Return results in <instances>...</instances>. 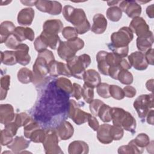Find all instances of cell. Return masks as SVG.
I'll return each mask as SVG.
<instances>
[{"instance_id": "cell-20", "label": "cell", "mask_w": 154, "mask_h": 154, "mask_svg": "<svg viewBox=\"0 0 154 154\" xmlns=\"http://www.w3.org/2000/svg\"><path fill=\"white\" fill-rule=\"evenodd\" d=\"M34 14L35 11L32 8H24L18 13L17 17V23L23 26L31 25L33 21Z\"/></svg>"}, {"instance_id": "cell-4", "label": "cell", "mask_w": 154, "mask_h": 154, "mask_svg": "<svg viewBox=\"0 0 154 154\" xmlns=\"http://www.w3.org/2000/svg\"><path fill=\"white\" fill-rule=\"evenodd\" d=\"M49 63L43 58L37 56L33 66L32 83L36 87H40L45 84L48 80L47 75L49 74Z\"/></svg>"}, {"instance_id": "cell-29", "label": "cell", "mask_w": 154, "mask_h": 154, "mask_svg": "<svg viewBox=\"0 0 154 154\" xmlns=\"http://www.w3.org/2000/svg\"><path fill=\"white\" fill-rule=\"evenodd\" d=\"M40 36L43 39L48 47L54 50L58 48L61 42L60 38L58 34H51L42 31Z\"/></svg>"}, {"instance_id": "cell-63", "label": "cell", "mask_w": 154, "mask_h": 154, "mask_svg": "<svg viewBox=\"0 0 154 154\" xmlns=\"http://www.w3.org/2000/svg\"><path fill=\"white\" fill-rule=\"evenodd\" d=\"M120 1H108L107 4H108V5L111 7V6L116 5L117 4L120 3Z\"/></svg>"}, {"instance_id": "cell-9", "label": "cell", "mask_w": 154, "mask_h": 154, "mask_svg": "<svg viewBox=\"0 0 154 154\" xmlns=\"http://www.w3.org/2000/svg\"><path fill=\"white\" fill-rule=\"evenodd\" d=\"M129 28L137 35V37L145 36L151 32L146 20L140 16L133 18L129 23Z\"/></svg>"}, {"instance_id": "cell-46", "label": "cell", "mask_w": 154, "mask_h": 154, "mask_svg": "<svg viewBox=\"0 0 154 154\" xmlns=\"http://www.w3.org/2000/svg\"><path fill=\"white\" fill-rule=\"evenodd\" d=\"M40 128L39 125L32 119L23 126V134L26 138H29L32 132L37 129Z\"/></svg>"}, {"instance_id": "cell-42", "label": "cell", "mask_w": 154, "mask_h": 154, "mask_svg": "<svg viewBox=\"0 0 154 154\" xmlns=\"http://www.w3.org/2000/svg\"><path fill=\"white\" fill-rule=\"evenodd\" d=\"M110 96L116 100H122L125 97L123 89L116 85H109Z\"/></svg>"}, {"instance_id": "cell-58", "label": "cell", "mask_w": 154, "mask_h": 154, "mask_svg": "<svg viewBox=\"0 0 154 154\" xmlns=\"http://www.w3.org/2000/svg\"><path fill=\"white\" fill-rule=\"evenodd\" d=\"M153 52H154V51H153V49L151 48L149 50H147L145 54H144V57H145V58H146V60L147 63L149 65H152L153 66L154 63H153Z\"/></svg>"}, {"instance_id": "cell-31", "label": "cell", "mask_w": 154, "mask_h": 154, "mask_svg": "<svg viewBox=\"0 0 154 154\" xmlns=\"http://www.w3.org/2000/svg\"><path fill=\"white\" fill-rule=\"evenodd\" d=\"M17 76L18 81L22 84H29L32 82L33 72L26 67H22L18 71Z\"/></svg>"}, {"instance_id": "cell-15", "label": "cell", "mask_w": 154, "mask_h": 154, "mask_svg": "<svg viewBox=\"0 0 154 154\" xmlns=\"http://www.w3.org/2000/svg\"><path fill=\"white\" fill-rule=\"evenodd\" d=\"M30 141H31L26 140L22 136H16L13 138L11 143L7 146V147L10 149L13 153H22L23 150L29 147Z\"/></svg>"}, {"instance_id": "cell-14", "label": "cell", "mask_w": 154, "mask_h": 154, "mask_svg": "<svg viewBox=\"0 0 154 154\" xmlns=\"http://www.w3.org/2000/svg\"><path fill=\"white\" fill-rule=\"evenodd\" d=\"M16 114L14 108L11 104L5 103L0 105V122L4 125L13 122Z\"/></svg>"}, {"instance_id": "cell-48", "label": "cell", "mask_w": 154, "mask_h": 154, "mask_svg": "<svg viewBox=\"0 0 154 154\" xmlns=\"http://www.w3.org/2000/svg\"><path fill=\"white\" fill-rule=\"evenodd\" d=\"M104 103L103 101L99 99H93L89 104V108L90 111H91V114L94 116H97L98 112L99 111L100 108L101 106Z\"/></svg>"}, {"instance_id": "cell-12", "label": "cell", "mask_w": 154, "mask_h": 154, "mask_svg": "<svg viewBox=\"0 0 154 154\" xmlns=\"http://www.w3.org/2000/svg\"><path fill=\"white\" fill-rule=\"evenodd\" d=\"M49 74L51 76L57 77L63 75L67 77L72 76L67 64L57 61H52L48 64Z\"/></svg>"}, {"instance_id": "cell-54", "label": "cell", "mask_w": 154, "mask_h": 154, "mask_svg": "<svg viewBox=\"0 0 154 154\" xmlns=\"http://www.w3.org/2000/svg\"><path fill=\"white\" fill-rule=\"evenodd\" d=\"M87 122H88L89 126L94 131H97V130L98 129L100 125H99V123L98 120H97V119L94 116L90 114Z\"/></svg>"}, {"instance_id": "cell-10", "label": "cell", "mask_w": 154, "mask_h": 154, "mask_svg": "<svg viewBox=\"0 0 154 154\" xmlns=\"http://www.w3.org/2000/svg\"><path fill=\"white\" fill-rule=\"evenodd\" d=\"M122 12L131 18L140 16L141 13V7L135 1H122L119 7Z\"/></svg>"}, {"instance_id": "cell-47", "label": "cell", "mask_w": 154, "mask_h": 154, "mask_svg": "<svg viewBox=\"0 0 154 154\" xmlns=\"http://www.w3.org/2000/svg\"><path fill=\"white\" fill-rule=\"evenodd\" d=\"M62 35L67 40H70L78 37V32L75 28L72 26H66L61 31Z\"/></svg>"}, {"instance_id": "cell-23", "label": "cell", "mask_w": 154, "mask_h": 154, "mask_svg": "<svg viewBox=\"0 0 154 154\" xmlns=\"http://www.w3.org/2000/svg\"><path fill=\"white\" fill-rule=\"evenodd\" d=\"M88 152V145L84 141H73L68 146V153L69 154H87Z\"/></svg>"}, {"instance_id": "cell-5", "label": "cell", "mask_w": 154, "mask_h": 154, "mask_svg": "<svg viewBox=\"0 0 154 154\" xmlns=\"http://www.w3.org/2000/svg\"><path fill=\"white\" fill-rule=\"evenodd\" d=\"M134 109L136 110L138 117L145 119L148 112L153 108V94H141L137 97L133 103Z\"/></svg>"}, {"instance_id": "cell-21", "label": "cell", "mask_w": 154, "mask_h": 154, "mask_svg": "<svg viewBox=\"0 0 154 154\" xmlns=\"http://www.w3.org/2000/svg\"><path fill=\"white\" fill-rule=\"evenodd\" d=\"M63 29V22L60 19H49L43 25V31L51 34H58Z\"/></svg>"}, {"instance_id": "cell-18", "label": "cell", "mask_w": 154, "mask_h": 154, "mask_svg": "<svg viewBox=\"0 0 154 154\" xmlns=\"http://www.w3.org/2000/svg\"><path fill=\"white\" fill-rule=\"evenodd\" d=\"M61 140H67L70 138L74 133V128L68 121L62 122L55 130Z\"/></svg>"}, {"instance_id": "cell-40", "label": "cell", "mask_w": 154, "mask_h": 154, "mask_svg": "<svg viewBox=\"0 0 154 154\" xmlns=\"http://www.w3.org/2000/svg\"><path fill=\"white\" fill-rule=\"evenodd\" d=\"M46 135V131L38 128L32 132L29 139L35 143H42L45 139Z\"/></svg>"}, {"instance_id": "cell-55", "label": "cell", "mask_w": 154, "mask_h": 154, "mask_svg": "<svg viewBox=\"0 0 154 154\" xmlns=\"http://www.w3.org/2000/svg\"><path fill=\"white\" fill-rule=\"evenodd\" d=\"M123 90L125 93V96L127 97L128 98L134 97L136 95V93H137L136 89L131 85L125 86L123 88Z\"/></svg>"}, {"instance_id": "cell-51", "label": "cell", "mask_w": 154, "mask_h": 154, "mask_svg": "<svg viewBox=\"0 0 154 154\" xmlns=\"http://www.w3.org/2000/svg\"><path fill=\"white\" fill-rule=\"evenodd\" d=\"M34 46L35 49L38 52H40L44 50L47 49L48 46L43 40V39L39 35L38 36L34 42Z\"/></svg>"}, {"instance_id": "cell-1", "label": "cell", "mask_w": 154, "mask_h": 154, "mask_svg": "<svg viewBox=\"0 0 154 154\" xmlns=\"http://www.w3.org/2000/svg\"><path fill=\"white\" fill-rule=\"evenodd\" d=\"M62 13L66 20L74 26L78 34H84L91 29L90 23L83 9L66 5L63 8Z\"/></svg>"}, {"instance_id": "cell-52", "label": "cell", "mask_w": 154, "mask_h": 154, "mask_svg": "<svg viewBox=\"0 0 154 154\" xmlns=\"http://www.w3.org/2000/svg\"><path fill=\"white\" fill-rule=\"evenodd\" d=\"M82 87L79 84L73 83L71 93L72 97H75L76 100H79L82 97Z\"/></svg>"}, {"instance_id": "cell-3", "label": "cell", "mask_w": 154, "mask_h": 154, "mask_svg": "<svg viewBox=\"0 0 154 154\" xmlns=\"http://www.w3.org/2000/svg\"><path fill=\"white\" fill-rule=\"evenodd\" d=\"M134 38V33L128 26H123L111 35V43L107 46L111 49H122L129 47Z\"/></svg>"}, {"instance_id": "cell-38", "label": "cell", "mask_w": 154, "mask_h": 154, "mask_svg": "<svg viewBox=\"0 0 154 154\" xmlns=\"http://www.w3.org/2000/svg\"><path fill=\"white\" fill-rule=\"evenodd\" d=\"M111 108L109 105L103 103L99 109L97 116L104 123H108L111 121V117L110 114Z\"/></svg>"}, {"instance_id": "cell-37", "label": "cell", "mask_w": 154, "mask_h": 154, "mask_svg": "<svg viewBox=\"0 0 154 154\" xmlns=\"http://www.w3.org/2000/svg\"><path fill=\"white\" fill-rule=\"evenodd\" d=\"M10 76L5 75L1 78L0 87H1V100H4L7 94V92L10 88Z\"/></svg>"}, {"instance_id": "cell-33", "label": "cell", "mask_w": 154, "mask_h": 154, "mask_svg": "<svg viewBox=\"0 0 154 154\" xmlns=\"http://www.w3.org/2000/svg\"><path fill=\"white\" fill-rule=\"evenodd\" d=\"M117 152L119 154H140L143 152V151L135 145L132 140L130 141L128 145L119 147Z\"/></svg>"}, {"instance_id": "cell-53", "label": "cell", "mask_w": 154, "mask_h": 154, "mask_svg": "<svg viewBox=\"0 0 154 154\" xmlns=\"http://www.w3.org/2000/svg\"><path fill=\"white\" fill-rule=\"evenodd\" d=\"M37 56L41 57L44 59H45L49 64L52 61L55 60V57L52 52L48 49H46L40 52H38Z\"/></svg>"}, {"instance_id": "cell-41", "label": "cell", "mask_w": 154, "mask_h": 154, "mask_svg": "<svg viewBox=\"0 0 154 154\" xmlns=\"http://www.w3.org/2000/svg\"><path fill=\"white\" fill-rule=\"evenodd\" d=\"M109 134L113 140L118 141L123 138L124 135V129L120 126L113 125L112 126H111Z\"/></svg>"}, {"instance_id": "cell-28", "label": "cell", "mask_w": 154, "mask_h": 154, "mask_svg": "<svg viewBox=\"0 0 154 154\" xmlns=\"http://www.w3.org/2000/svg\"><path fill=\"white\" fill-rule=\"evenodd\" d=\"M121 126L126 131L130 132L132 134L135 133L137 122L133 116L128 111L126 112L125 116L122 122Z\"/></svg>"}, {"instance_id": "cell-6", "label": "cell", "mask_w": 154, "mask_h": 154, "mask_svg": "<svg viewBox=\"0 0 154 154\" xmlns=\"http://www.w3.org/2000/svg\"><path fill=\"white\" fill-rule=\"evenodd\" d=\"M60 138L55 130L49 129L46 131L45 139L43 146L45 153L47 154H62L63 152L58 146Z\"/></svg>"}, {"instance_id": "cell-22", "label": "cell", "mask_w": 154, "mask_h": 154, "mask_svg": "<svg viewBox=\"0 0 154 154\" xmlns=\"http://www.w3.org/2000/svg\"><path fill=\"white\" fill-rule=\"evenodd\" d=\"M13 34L20 43L25 40H28L31 42L34 40V32L32 28L29 27H16Z\"/></svg>"}, {"instance_id": "cell-13", "label": "cell", "mask_w": 154, "mask_h": 154, "mask_svg": "<svg viewBox=\"0 0 154 154\" xmlns=\"http://www.w3.org/2000/svg\"><path fill=\"white\" fill-rule=\"evenodd\" d=\"M29 48L25 43L19 44L15 49L17 63L22 66H26L31 61V57L29 55Z\"/></svg>"}, {"instance_id": "cell-57", "label": "cell", "mask_w": 154, "mask_h": 154, "mask_svg": "<svg viewBox=\"0 0 154 154\" xmlns=\"http://www.w3.org/2000/svg\"><path fill=\"white\" fill-rule=\"evenodd\" d=\"M120 68L119 66H111L108 69V75L112 79L117 80Z\"/></svg>"}, {"instance_id": "cell-43", "label": "cell", "mask_w": 154, "mask_h": 154, "mask_svg": "<svg viewBox=\"0 0 154 154\" xmlns=\"http://www.w3.org/2000/svg\"><path fill=\"white\" fill-rule=\"evenodd\" d=\"M32 120V118L26 112H20L16 114V117L14 119V122L18 126L19 128L22 126H24L26 125L29 122Z\"/></svg>"}, {"instance_id": "cell-56", "label": "cell", "mask_w": 154, "mask_h": 154, "mask_svg": "<svg viewBox=\"0 0 154 154\" xmlns=\"http://www.w3.org/2000/svg\"><path fill=\"white\" fill-rule=\"evenodd\" d=\"M19 127L16 123L14 122H11L5 125V129H6L9 133H10L13 137L16 135Z\"/></svg>"}, {"instance_id": "cell-44", "label": "cell", "mask_w": 154, "mask_h": 154, "mask_svg": "<svg viewBox=\"0 0 154 154\" xmlns=\"http://www.w3.org/2000/svg\"><path fill=\"white\" fill-rule=\"evenodd\" d=\"M82 97L87 103H90L94 99V88L84 84L82 90Z\"/></svg>"}, {"instance_id": "cell-49", "label": "cell", "mask_w": 154, "mask_h": 154, "mask_svg": "<svg viewBox=\"0 0 154 154\" xmlns=\"http://www.w3.org/2000/svg\"><path fill=\"white\" fill-rule=\"evenodd\" d=\"M1 146H7L13 140V136L6 129H2L1 131Z\"/></svg>"}, {"instance_id": "cell-11", "label": "cell", "mask_w": 154, "mask_h": 154, "mask_svg": "<svg viewBox=\"0 0 154 154\" xmlns=\"http://www.w3.org/2000/svg\"><path fill=\"white\" fill-rule=\"evenodd\" d=\"M128 60L131 67L137 70H144L149 66L146 60L144 53L140 51L132 52L128 56Z\"/></svg>"}, {"instance_id": "cell-24", "label": "cell", "mask_w": 154, "mask_h": 154, "mask_svg": "<svg viewBox=\"0 0 154 154\" xmlns=\"http://www.w3.org/2000/svg\"><path fill=\"white\" fill-rule=\"evenodd\" d=\"M111 126V125L106 123H104L99 126L97 130V138L100 143L108 144L112 142L113 140L109 134Z\"/></svg>"}, {"instance_id": "cell-36", "label": "cell", "mask_w": 154, "mask_h": 154, "mask_svg": "<svg viewBox=\"0 0 154 154\" xmlns=\"http://www.w3.org/2000/svg\"><path fill=\"white\" fill-rule=\"evenodd\" d=\"M133 143L137 146L140 150L144 151V148L150 143V140L149 137L144 133L139 134L135 139L132 140Z\"/></svg>"}, {"instance_id": "cell-59", "label": "cell", "mask_w": 154, "mask_h": 154, "mask_svg": "<svg viewBox=\"0 0 154 154\" xmlns=\"http://www.w3.org/2000/svg\"><path fill=\"white\" fill-rule=\"evenodd\" d=\"M153 116H154V110L151 109L147 113L146 116L147 123L150 125H153Z\"/></svg>"}, {"instance_id": "cell-39", "label": "cell", "mask_w": 154, "mask_h": 154, "mask_svg": "<svg viewBox=\"0 0 154 154\" xmlns=\"http://www.w3.org/2000/svg\"><path fill=\"white\" fill-rule=\"evenodd\" d=\"M117 79L123 84L130 85L133 82L134 77L132 74L128 70H120L118 74Z\"/></svg>"}, {"instance_id": "cell-30", "label": "cell", "mask_w": 154, "mask_h": 154, "mask_svg": "<svg viewBox=\"0 0 154 154\" xmlns=\"http://www.w3.org/2000/svg\"><path fill=\"white\" fill-rule=\"evenodd\" d=\"M126 111L122 108L112 107L110 109V114L111 117V120L113 125H119L121 126L122 122L125 116Z\"/></svg>"}, {"instance_id": "cell-62", "label": "cell", "mask_w": 154, "mask_h": 154, "mask_svg": "<svg viewBox=\"0 0 154 154\" xmlns=\"http://www.w3.org/2000/svg\"><path fill=\"white\" fill-rule=\"evenodd\" d=\"M23 4H24L25 5H27V6H32V5H35L36 1H20Z\"/></svg>"}, {"instance_id": "cell-8", "label": "cell", "mask_w": 154, "mask_h": 154, "mask_svg": "<svg viewBox=\"0 0 154 154\" xmlns=\"http://www.w3.org/2000/svg\"><path fill=\"white\" fill-rule=\"evenodd\" d=\"M35 6L39 11L51 15H58L63 10L61 4L56 1H36Z\"/></svg>"}, {"instance_id": "cell-7", "label": "cell", "mask_w": 154, "mask_h": 154, "mask_svg": "<svg viewBox=\"0 0 154 154\" xmlns=\"http://www.w3.org/2000/svg\"><path fill=\"white\" fill-rule=\"evenodd\" d=\"M90 113L81 109L75 100L70 99L69 102L68 116L77 125H81L86 123L88 120Z\"/></svg>"}, {"instance_id": "cell-2", "label": "cell", "mask_w": 154, "mask_h": 154, "mask_svg": "<svg viewBox=\"0 0 154 154\" xmlns=\"http://www.w3.org/2000/svg\"><path fill=\"white\" fill-rule=\"evenodd\" d=\"M66 62L71 75L76 79H82L86 68L90 66L91 61L89 55L84 54L79 56L75 55Z\"/></svg>"}, {"instance_id": "cell-34", "label": "cell", "mask_w": 154, "mask_h": 154, "mask_svg": "<svg viewBox=\"0 0 154 154\" xmlns=\"http://www.w3.org/2000/svg\"><path fill=\"white\" fill-rule=\"evenodd\" d=\"M106 15L109 20L118 22L122 17V11L118 6H111L107 9Z\"/></svg>"}, {"instance_id": "cell-50", "label": "cell", "mask_w": 154, "mask_h": 154, "mask_svg": "<svg viewBox=\"0 0 154 154\" xmlns=\"http://www.w3.org/2000/svg\"><path fill=\"white\" fill-rule=\"evenodd\" d=\"M21 43L17 39V38L14 36L13 34H11L5 41L4 44L5 45L10 49H16L17 46L20 44Z\"/></svg>"}, {"instance_id": "cell-61", "label": "cell", "mask_w": 154, "mask_h": 154, "mask_svg": "<svg viewBox=\"0 0 154 154\" xmlns=\"http://www.w3.org/2000/svg\"><path fill=\"white\" fill-rule=\"evenodd\" d=\"M146 87L149 91L153 92V79H149L147 81V82L146 83Z\"/></svg>"}, {"instance_id": "cell-17", "label": "cell", "mask_w": 154, "mask_h": 154, "mask_svg": "<svg viewBox=\"0 0 154 154\" xmlns=\"http://www.w3.org/2000/svg\"><path fill=\"white\" fill-rule=\"evenodd\" d=\"M57 53L61 59L67 61L74 57L76 52L67 41H61L57 48Z\"/></svg>"}, {"instance_id": "cell-26", "label": "cell", "mask_w": 154, "mask_h": 154, "mask_svg": "<svg viewBox=\"0 0 154 154\" xmlns=\"http://www.w3.org/2000/svg\"><path fill=\"white\" fill-rule=\"evenodd\" d=\"M108 52L100 51L96 54V61L97 63V69L100 73L103 75H108V69L109 66L106 61V55Z\"/></svg>"}, {"instance_id": "cell-60", "label": "cell", "mask_w": 154, "mask_h": 154, "mask_svg": "<svg viewBox=\"0 0 154 154\" xmlns=\"http://www.w3.org/2000/svg\"><path fill=\"white\" fill-rule=\"evenodd\" d=\"M146 14L147 16L150 18L154 17V5L153 4H151L149 5L146 8Z\"/></svg>"}, {"instance_id": "cell-19", "label": "cell", "mask_w": 154, "mask_h": 154, "mask_svg": "<svg viewBox=\"0 0 154 154\" xmlns=\"http://www.w3.org/2000/svg\"><path fill=\"white\" fill-rule=\"evenodd\" d=\"M82 79L84 84L88 87L95 88L101 82L100 74L94 69H88L84 73Z\"/></svg>"}, {"instance_id": "cell-45", "label": "cell", "mask_w": 154, "mask_h": 154, "mask_svg": "<svg viewBox=\"0 0 154 154\" xmlns=\"http://www.w3.org/2000/svg\"><path fill=\"white\" fill-rule=\"evenodd\" d=\"M96 91L98 95L101 97L107 99L111 97L109 94V85L107 83L100 82L97 86Z\"/></svg>"}, {"instance_id": "cell-32", "label": "cell", "mask_w": 154, "mask_h": 154, "mask_svg": "<svg viewBox=\"0 0 154 154\" xmlns=\"http://www.w3.org/2000/svg\"><path fill=\"white\" fill-rule=\"evenodd\" d=\"M1 61L7 66H13L17 63L15 51H5L1 52Z\"/></svg>"}, {"instance_id": "cell-25", "label": "cell", "mask_w": 154, "mask_h": 154, "mask_svg": "<svg viewBox=\"0 0 154 154\" xmlns=\"http://www.w3.org/2000/svg\"><path fill=\"white\" fill-rule=\"evenodd\" d=\"M137 47L138 51L145 53L147 50L152 48L153 43V34L151 31L149 34L141 37H137L136 40Z\"/></svg>"}, {"instance_id": "cell-35", "label": "cell", "mask_w": 154, "mask_h": 154, "mask_svg": "<svg viewBox=\"0 0 154 154\" xmlns=\"http://www.w3.org/2000/svg\"><path fill=\"white\" fill-rule=\"evenodd\" d=\"M55 84L57 87L60 88L61 90L64 91L66 93H72L73 84H72L70 79L64 77H60L56 80Z\"/></svg>"}, {"instance_id": "cell-27", "label": "cell", "mask_w": 154, "mask_h": 154, "mask_svg": "<svg viewBox=\"0 0 154 154\" xmlns=\"http://www.w3.org/2000/svg\"><path fill=\"white\" fill-rule=\"evenodd\" d=\"M16 27L14 23L8 20L2 22L0 25V42L3 43L13 33Z\"/></svg>"}, {"instance_id": "cell-16", "label": "cell", "mask_w": 154, "mask_h": 154, "mask_svg": "<svg viewBox=\"0 0 154 154\" xmlns=\"http://www.w3.org/2000/svg\"><path fill=\"white\" fill-rule=\"evenodd\" d=\"M93 23L91 27V31L96 34H103L107 28V20L103 14L98 13L93 18Z\"/></svg>"}]
</instances>
